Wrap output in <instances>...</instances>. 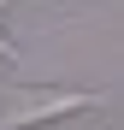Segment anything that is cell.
<instances>
[{"mask_svg": "<svg viewBox=\"0 0 124 130\" xmlns=\"http://www.w3.org/2000/svg\"><path fill=\"white\" fill-rule=\"evenodd\" d=\"M0 65H18V47H12V36L0 30Z\"/></svg>", "mask_w": 124, "mask_h": 130, "instance_id": "7a4b0ae2", "label": "cell"}, {"mask_svg": "<svg viewBox=\"0 0 124 130\" xmlns=\"http://www.w3.org/2000/svg\"><path fill=\"white\" fill-rule=\"evenodd\" d=\"M100 106L95 89H47V83H18V89L0 95V130H41V124H59L71 112H89Z\"/></svg>", "mask_w": 124, "mask_h": 130, "instance_id": "6da1fadb", "label": "cell"}]
</instances>
